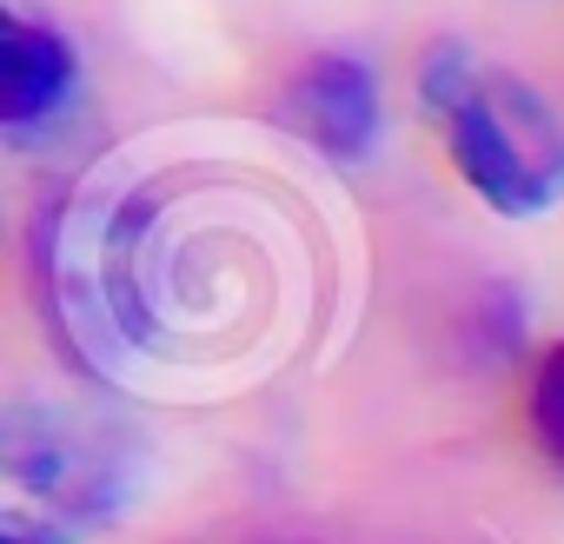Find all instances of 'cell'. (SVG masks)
<instances>
[{
  "label": "cell",
  "instance_id": "6da1fadb",
  "mask_svg": "<svg viewBox=\"0 0 564 544\" xmlns=\"http://www.w3.org/2000/svg\"><path fill=\"white\" fill-rule=\"evenodd\" d=\"M419 87H425L432 120L445 127V153L458 179L491 213L531 219L564 199V120L531 80L445 41L432 47Z\"/></svg>",
  "mask_w": 564,
  "mask_h": 544
},
{
  "label": "cell",
  "instance_id": "7a4b0ae2",
  "mask_svg": "<svg viewBox=\"0 0 564 544\" xmlns=\"http://www.w3.org/2000/svg\"><path fill=\"white\" fill-rule=\"evenodd\" d=\"M286 113L293 127L333 153V160H359L379 133V87L359 61L346 54H319L313 67H300V80L286 87Z\"/></svg>",
  "mask_w": 564,
  "mask_h": 544
},
{
  "label": "cell",
  "instance_id": "3957f363",
  "mask_svg": "<svg viewBox=\"0 0 564 544\" xmlns=\"http://www.w3.org/2000/svg\"><path fill=\"white\" fill-rule=\"evenodd\" d=\"M74 80H80V61H74L67 34H61V28H41V21H28V14H14V21H8V80H0V120H8L14 133L54 120V113L67 107Z\"/></svg>",
  "mask_w": 564,
  "mask_h": 544
},
{
  "label": "cell",
  "instance_id": "277c9868",
  "mask_svg": "<svg viewBox=\"0 0 564 544\" xmlns=\"http://www.w3.org/2000/svg\"><path fill=\"white\" fill-rule=\"evenodd\" d=\"M524 418H531L538 451L564 471V339L538 359V372H531V399H524Z\"/></svg>",
  "mask_w": 564,
  "mask_h": 544
}]
</instances>
